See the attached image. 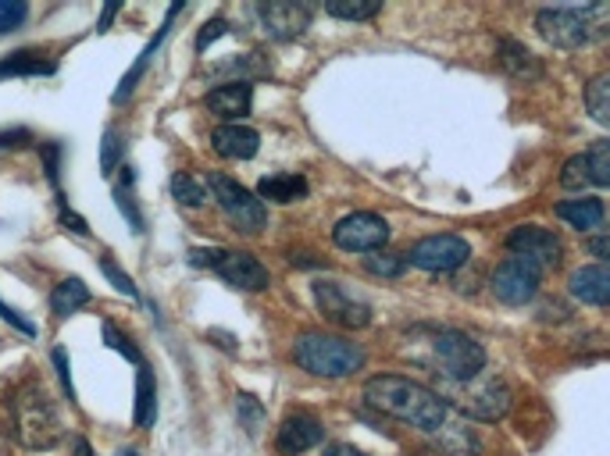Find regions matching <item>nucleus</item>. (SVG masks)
Listing matches in <instances>:
<instances>
[{"mask_svg":"<svg viewBox=\"0 0 610 456\" xmlns=\"http://www.w3.org/2000/svg\"><path fill=\"white\" fill-rule=\"evenodd\" d=\"M364 403L375 413H386L393 421H404L418 432H436L439 424L447 421L443 399L436 396V389L421 381H410L404 375H375L364 381Z\"/></svg>","mask_w":610,"mask_h":456,"instance_id":"nucleus-1","label":"nucleus"},{"mask_svg":"<svg viewBox=\"0 0 610 456\" xmlns=\"http://www.w3.org/2000/svg\"><path fill=\"white\" fill-rule=\"evenodd\" d=\"M407 342L410 356L443 381H464L486 371V346L461 328H415Z\"/></svg>","mask_w":610,"mask_h":456,"instance_id":"nucleus-2","label":"nucleus"},{"mask_svg":"<svg viewBox=\"0 0 610 456\" xmlns=\"http://www.w3.org/2000/svg\"><path fill=\"white\" fill-rule=\"evenodd\" d=\"M436 396L443 399V407H453V410H461L464 418L489 421V424L507 418V410H510V389L496 371H478V375L464 378V381L439 378Z\"/></svg>","mask_w":610,"mask_h":456,"instance_id":"nucleus-3","label":"nucleus"},{"mask_svg":"<svg viewBox=\"0 0 610 456\" xmlns=\"http://www.w3.org/2000/svg\"><path fill=\"white\" fill-rule=\"evenodd\" d=\"M293 361L315 378H347L361 371L368 353L343 335L329 332H301L293 339Z\"/></svg>","mask_w":610,"mask_h":456,"instance_id":"nucleus-4","label":"nucleus"},{"mask_svg":"<svg viewBox=\"0 0 610 456\" xmlns=\"http://www.w3.org/2000/svg\"><path fill=\"white\" fill-rule=\"evenodd\" d=\"M11 432L25 449H50L61 442V418L39 381L22 385L11 399Z\"/></svg>","mask_w":610,"mask_h":456,"instance_id":"nucleus-5","label":"nucleus"},{"mask_svg":"<svg viewBox=\"0 0 610 456\" xmlns=\"http://www.w3.org/2000/svg\"><path fill=\"white\" fill-rule=\"evenodd\" d=\"M610 4H589V8H543L535 14L539 36L561 50H578L589 39L607 36Z\"/></svg>","mask_w":610,"mask_h":456,"instance_id":"nucleus-6","label":"nucleus"},{"mask_svg":"<svg viewBox=\"0 0 610 456\" xmlns=\"http://www.w3.org/2000/svg\"><path fill=\"white\" fill-rule=\"evenodd\" d=\"M211 196H215V204L222 207V214L239 228V232H261V228L268 225L264 204L236 179L218 175L215 171V175H211Z\"/></svg>","mask_w":610,"mask_h":456,"instance_id":"nucleus-7","label":"nucleus"},{"mask_svg":"<svg viewBox=\"0 0 610 456\" xmlns=\"http://www.w3.org/2000/svg\"><path fill=\"white\" fill-rule=\"evenodd\" d=\"M404 261L429 271V275H450V271H458L472 261V242L453 232L425 236L410 247V253H404Z\"/></svg>","mask_w":610,"mask_h":456,"instance_id":"nucleus-8","label":"nucleus"},{"mask_svg":"<svg viewBox=\"0 0 610 456\" xmlns=\"http://www.w3.org/2000/svg\"><path fill=\"white\" fill-rule=\"evenodd\" d=\"M539 282H543V271H539L535 264L521 261V256H507V261L496 264L493 278H489V289L500 304L524 307V304H532L535 299Z\"/></svg>","mask_w":610,"mask_h":456,"instance_id":"nucleus-9","label":"nucleus"},{"mask_svg":"<svg viewBox=\"0 0 610 456\" xmlns=\"http://www.w3.org/2000/svg\"><path fill=\"white\" fill-rule=\"evenodd\" d=\"M332 242L347 253H375L389 242V221L372 210H353L336 221Z\"/></svg>","mask_w":610,"mask_h":456,"instance_id":"nucleus-10","label":"nucleus"},{"mask_svg":"<svg viewBox=\"0 0 610 456\" xmlns=\"http://www.w3.org/2000/svg\"><path fill=\"white\" fill-rule=\"evenodd\" d=\"M315 304L325 314V321H332L339 328H368L372 324V307L339 282H315Z\"/></svg>","mask_w":610,"mask_h":456,"instance_id":"nucleus-11","label":"nucleus"},{"mask_svg":"<svg viewBox=\"0 0 610 456\" xmlns=\"http://www.w3.org/2000/svg\"><path fill=\"white\" fill-rule=\"evenodd\" d=\"M507 250H510V256H521V261L535 264L539 271L557 267L561 264V253H564L561 239L553 236L550 228H539V225H518V228H510Z\"/></svg>","mask_w":610,"mask_h":456,"instance_id":"nucleus-12","label":"nucleus"},{"mask_svg":"<svg viewBox=\"0 0 610 456\" xmlns=\"http://www.w3.org/2000/svg\"><path fill=\"white\" fill-rule=\"evenodd\" d=\"M258 19L272 39H296L310 29V8L293 4V0H268V4H258Z\"/></svg>","mask_w":610,"mask_h":456,"instance_id":"nucleus-13","label":"nucleus"},{"mask_svg":"<svg viewBox=\"0 0 610 456\" xmlns=\"http://www.w3.org/2000/svg\"><path fill=\"white\" fill-rule=\"evenodd\" d=\"M215 271L225 282L236 285V289H244V293H261V289H268V282H272L268 267L247 250H225L222 261L215 264Z\"/></svg>","mask_w":610,"mask_h":456,"instance_id":"nucleus-14","label":"nucleus"},{"mask_svg":"<svg viewBox=\"0 0 610 456\" xmlns=\"http://www.w3.org/2000/svg\"><path fill=\"white\" fill-rule=\"evenodd\" d=\"M321 435H325V428H321V421L315 418V413L296 410L279 424L275 446H279V453H286V456H301L307 449H315L321 442Z\"/></svg>","mask_w":610,"mask_h":456,"instance_id":"nucleus-15","label":"nucleus"},{"mask_svg":"<svg viewBox=\"0 0 610 456\" xmlns=\"http://www.w3.org/2000/svg\"><path fill=\"white\" fill-rule=\"evenodd\" d=\"M204 104H207L211 114L225 118V125H239V118H247L250 107H253V86L247 79L225 82V86H218V90H211L204 96Z\"/></svg>","mask_w":610,"mask_h":456,"instance_id":"nucleus-16","label":"nucleus"},{"mask_svg":"<svg viewBox=\"0 0 610 456\" xmlns=\"http://www.w3.org/2000/svg\"><path fill=\"white\" fill-rule=\"evenodd\" d=\"M429 453L432 456H478L482 438L464 421L447 418L436 432H429Z\"/></svg>","mask_w":610,"mask_h":456,"instance_id":"nucleus-17","label":"nucleus"},{"mask_svg":"<svg viewBox=\"0 0 610 456\" xmlns=\"http://www.w3.org/2000/svg\"><path fill=\"white\" fill-rule=\"evenodd\" d=\"M567 293H572L578 304L603 307L607 299H610V271H607V264L575 267L572 278H567Z\"/></svg>","mask_w":610,"mask_h":456,"instance_id":"nucleus-18","label":"nucleus"},{"mask_svg":"<svg viewBox=\"0 0 610 456\" xmlns=\"http://www.w3.org/2000/svg\"><path fill=\"white\" fill-rule=\"evenodd\" d=\"M211 147H215L218 157H229V161H250L261 147V136L250 125H218L211 133Z\"/></svg>","mask_w":610,"mask_h":456,"instance_id":"nucleus-19","label":"nucleus"},{"mask_svg":"<svg viewBox=\"0 0 610 456\" xmlns=\"http://www.w3.org/2000/svg\"><path fill=\"white\" fill-rule=\"evenodd\" d=\"M496 57H500V65L515 79H524V82L543 79V65H539V57L529 47H524V43H518V39L500 36V43H496Z\"/></svg>","mask_w":610,"mask_h":456,"instance_id":"nucleus-20","label":"nucleus"},{"mask_svg":"<svg viewBox=\"0 0 610 456\" xmlns=\"http://www.w3.org/2000/svg\"><path fill=\"white\" fill-rule=\"evenodd\" d=\"M182 8H187V4H172V8H168V14H165V25L158 29V36H154V39L147 43V47H144V54H139V57H136V65H133L129 71H125V79H122V86H118V90H115V104H122V100H125V96H133V90H136V82H139V79H144V71H147V65H150V57H154V54H158V47H161V43H165V36H168V29H172V22H176V14H179Z\"/></svg>","mask_w":610,"mask_h":456,"instance_id":"nucleus-21","label":"nucleus"},{"mask_svg":"<svg viewBox=\"0 0 610 456\" xmlns=\"http://www.w3.org/2000/svg\"><path fill=\"white\" fill-rule=\"evenodd\" d=\"M310 193V185H307V179L304 175H293V171H282V175H268V179H261V185H258V196L261 204L264 200H272V204H296V200H304Z\"/></svg>","mask_w":610,"mask_h":456,"instance_id":"nucleus-22","label":"nucleus"},{"mask_svg":"<svg viewBox=\"0 0 610 456\" xmlns=\"http://www.w3.org/2000/svg\"><path fill=\"white\" fill-rule=\"evenodd\" d=\"M603 200L600 196H581V200H564L557 204V218L567 221L578 232H592V228L603 225Z\"/></svg>","mask_w":610,"mask_h":456,"instance_id":"nucleus-23","label":"nucleus"},{"mask_svg":"<svg viewBox=\"0 0 610 456\" xmlns=\"http://www.w3.org/2000/svg\"><path fill=\"white\" fill-rule=\"evenodd\" d=\"M58 71V61L44 50H15L8 57H0V79L11 76H54Z\"/></svg>","mask_w":610,"mask_h":456,"instance_id":"nucleus-24","label":"nucleus"},{"mask_svg":"<svg viewBox=\"0 0 610 456\" xmlns=\"http://www.w3.org/2000/svg\"><path fill=\"white\" fill-rule=\"evenodd\" d=\"M136 428H154L158 421V385H154V371L147 364L136 367Z\"/></svg>","mask_w":610,"mask_h":456,"instance_id":"nucleus-25","label":"nucleus"},{"mask_svg":"<svg viewBox=\"0 0 610 456\" xmlns=\"http://www.w3.org/2000/svg\"><path fill=\"white\" fill-rule=\"evenodd\" d=\"M90 304V285L82 278H65L54 285L50 293V310L58 314V318H68V314H76L79 307Z\"/></svg>","mask_w":610,"mask_h":456,"instance_id":"nucleus-26","label":"nucleus"},{"mask_svg":"<svg viewBox=\"0 0 610 456\" xmlns=\"http://www.w3.org/2000/svg\"><path fill=\"white\" fill-rule=\"evenodd\" d=\"M586 111L592 114V122H610V76H596L586 86Z\"/></svg>","mask_w":610,"mask_h":456,"instance_id":"nucleus-27","label":"nucleus"},{"mask_svg":"<svg viewBox=\"0 0 610 456\" xmlns=\"http://www.w3.org/2000/svg\"><path fill=\"white\" fill-rule=\"evenodd\" d=\"M364 271L375 278H400L407 271V261L400 253H389V250H375L364 256Z\"/></svg>","mask_w":610,"mask_h":456,"instance_id":"nucleus-28","label":"nucleus"},{"mask_svg":"<svg viewBox=\"0 0 610 456\" xmlns=\"http://www.w3.org/2000/svg\"><path fill=\"white\" fill-rule=\"evenodd\" d=\"M172 196L179 200L182 207H204L207 204V185L196 182L190 171H179L172 179Z\"/></svg>","mask_w":610,"mask_h":456,"instance_id":"nucleus-29","label":"nucleus"},{"mask_svg":"<svg viewBox=\"0 0 610 456\" xmlns=\"http://www.w3.org/2000/svg\"><path fill=\"white\" fill-rule=\"evenodd\" d=\"M133 182H136L133 168H125V175H122V185H118V190H115V196H118V210L125 214V218H129L133 232L139 236V232H144V214H139V207H136V196H133Z\"/></svg>","mask_w":610,"mask_h":456,"instance_id":"nucleus-30","label":"nucleus"},{"mask_svg":"<svg viewBox=\"0 0 610 456\" xmlns=\"http://www.w3.org/2000/svg\"><path fill=\"white\" fill-rule=\"evenodd\" d=\"M586 168H589V182L592 185H610V142L607 139H596L589 147Z\"/></svg>","mask_w":610,"mask_h":456,"instance_id":"nucleus-31","label":"nucleus"},{"mask_svg":"<svg viewBox=\"0 0 610 456\" xmlns=\"http://www.w3.org/2000/svg\"><path fill=\"white\" fill-rule=\"evenodd\" d=\"M561 185H564V190H572V193H578V190H586V185H592V182H589V168H586V153L567 157L564 168H561Z\"/></svg>","mask_w":610,"mask_h":456,"instance_id":"nucleus-32","label":"nucleus"},{"mask_svg":"<svg viewBox=\"0 0 610 456\" xmlns=\"http://www.w3.org/2000/svg\"><path fill=\"white\" fill-rule=\"evenodd\" d=\"M122 133L118 128H104V139H101V175H115V168L122 161Z\"/></svg>","mask_w":610,"mask_h":456,"instance_id":"nucleus-33","label":"nucleus"},{"mask_svg":"<svg viewBox=\"0 0 610 456\" xmlns=\"http://www.w3.org/2000/svg\"><path fill=\"white\" fill-rule=\"evenodd\" d=\"M236 413H239V424L247 428V435H258L261 418H264V407L258 403V396L239 392V396H236Z\"/></svg>","mask_w":610,"mask_h":456,"instance_id":"nucleus-34","label":"nucleus"},{"mask_svg":"<svg viewBox=\"0 0 610 456\" xmlns=\"http://www.w3.org/2000/svg\"><path fill=\"white\" fill-rule=\"evenodd\" d=\"M30 19V4L25 0H0V36L15 33Z\"/></svg>","mask_w":610,"mask_h":456,"instance_id":"nucleus-35","label":"nucleus"},{"mask_svg":"<svg viewBox=\"0 0 610 456\" xmlns=\"http://www.w3.org/2000/svg\"><path fill=\"white\" fill-rule=\"evenodd\" d=\"M379 11H382L379 0H372V4H325V14L343 22H372Z\"/></svg>","mask_w":610,"mask_h":456,"instance_id":"nucleus-36","label":"nucleus"},{"mask_svg":"<svg viewBox=\"0 0 610 456\" xmlns=\"http://www.w3.org/2000/svg\"><path fill=\"white\" fill-rule=\"evenodd\" d=\"M104 342H108V346L115 350V353H122L125 361H133L136 367L144 364V353H139V350L133 346V339H129V335H122L115 324H104Z\"/></svg>","mask_w":610,"mask_h":456,"instance_id":"nucleus-37","label":"nucleus"},{"mask_svg":"<svg viewBox=\"0 0 610 456\" xmlns=\"http://www.w3.org/2000/svg\"><path fill=\"white\" fill-rule=\"evenodd\" d=\"M101 271H104V278H108L111 285H115L118 293H125V296H129V299H136V296H139L136 282H133L129 275H125V271H122V267H118L115 261H111V256H101Z\"/></svg>","mask_w":610,"mask_h":456,"instance_id":"nucleus-38","label":"nucleus"},{"mask_svg":"<svg viewBox=\"0 0 610 456\" xmlns=\"http://www.w3.org/2000/svg\"><path fill=\"white\" fill-rule=\"evenodd\" d=\"M39 153H44L47 182L54 185V190H61V157H65V147H61V142H44V147H39Z\"/></svg>","mask_w":610,"mask_h":456,"instance_id":"nucleus-39","label":"nucleus"},{"mask_svg":"<svg viewBox=\"0 0 610 456\" xmlns=\"http://www.w3.org/2000/svg\"><path fill=\"white\" fill-rule=\"evenodd\" d=\"M50 361H54V367H58V378H61V385L68 389V399H76V389H72V364H68L65 346H54Z\"/></svg>","mask_w":610,"mask_h":456,"instance_id":"nucleus-40","label":"nucleus"},{"mask_svg":"<svg viewBox=\"0 0 610 456\" xmlns=\"http://www.w3.org/2000/svg\"><path fill=\"white\" fill-rule=\"evenodd\" d=\"M225 33H229V22H225V19H211V22L201 29V36H196V50H207L211 43L222 39Z\"/></svg>","mask_w":610,"mask_h":456,"instance_id":"nucleus-41","label":"nucleus"},{"mask_svg":"<svg viewBox=\"0 0 610 456\" xmlns=\"http://www.w3.org/2000/svg\"><path fill=\"white\" fill-rule=\"evenodd\" d=\"M0 318H4L11 328H19L22 335H36V324H33L30 318H22V314H19L15 307H8L4 299H0Z\"/></svg>","mask_w":610,"mask_h":456,"instance_id":"nucleus-42","label":"nucleus"},{"mask_svg":"<svg viewBox=\"0 0 610 456\" xmlns=\"http://www.w3.org/2000/svg\"><path fill=\"white\" fill-rule=\"evenodd\" d=\"M25 142H33L30 128H4V133H0V150H19Z\"/></svg>","mask_w":610,"mask_h":456,"instance_id":"nucleus-43","label":"nucleus"},{"mask_svg":"<svg viewBox=\"0 0 610 456\" xmlns=\"http://www.w3.org/2000/svg\"><path fill=\"white\" fill-rule=\"evenodd\" d=\"M58 221L68 228V232H76V236H90V225L79 218V214L72 207H65V200H61V210H58Z\"/></svg>","mask_w":610,"mask_h":456,"instance_id":"nucleus-44","label":"nucleus"},{"mask_svg":"<svg viewBox=\"0 0 610 456\" xmlns=\"http://www.w3.org/2000/svg\"><path fill=\"white\" fill-rule=\"evenodd\" d=\"M222 247H211V250H190V264L193 267H215L222 261Z\"/></svg>","mask_w":610,"mask_h":456,"instance_id":"nucleus-45","label":"nucleus"},{"mask_svg":"<svg viewBox=\"0 0 610 456\" xmlns=\"http://www.w3.org/2000/svg\"><path fill=\"white\" fill-rule=\"evenodd\" d=\"M321 456H368V453H361L358 446H350V442H332V446L321 449Z\"/></svg>","mask_w":610,"mask_h":456,"instance_id":"nucleus-46","label":"nucleus"},{"mask_svg":"<svg viewBox=\"0 0 610 456\" xmlns=\"http://www.w3.org/2000/svg\"><path fill=\"white\" fill-rule=\"evenodd\" d=\"M589 253H592V256H600V264H603L607 256H610V242H607V236H592V239H589Z\"/></svg>","mask_w":610,"mask_h":456,"instance_id":"nucleus-47","label":"nucleus"},{"mask_svg":"<svg viewBox=\"0 0 610 456\" xmlns=\"http://www.w3.org/2000/svg\"><path fill=\"white\" fill-rule=\"evenodd\" d=\"M115 14H118V4H108L104 14H101V25H97V33H104V29L111 25V19H115Z\"/></svg>","mask_w":610,"mask_h":456,"instance_id":"nucleus-48","label":"nucleus"},{"mask_svg":"<svg viewBox=\"0 0 610 456\" xmlns=\"http://www.w3.org/2000/svg\"><path fill=\"white\" fill-rule=\"evenodd\" d=\"M76 456H93V449H90L87 438H76Z\"/></svg>","mask_w":610,"mask_h":456,"instance_id":"nucleus-49","label":"nucleus"},{"mask_svg":"<svg viewBox=\"0 0 610 456\" xmlns=\"http://www.w3.org/2000/svg\"><path fill=\"white\" fill-rule=\"evenodd\" d=\"M115 456H139V453H136V449H118Z\"/></svg>","mask_w":610,"mask_h":456,"instance_id":"nucleus-50","label":"nucleus"}]
</instances>
